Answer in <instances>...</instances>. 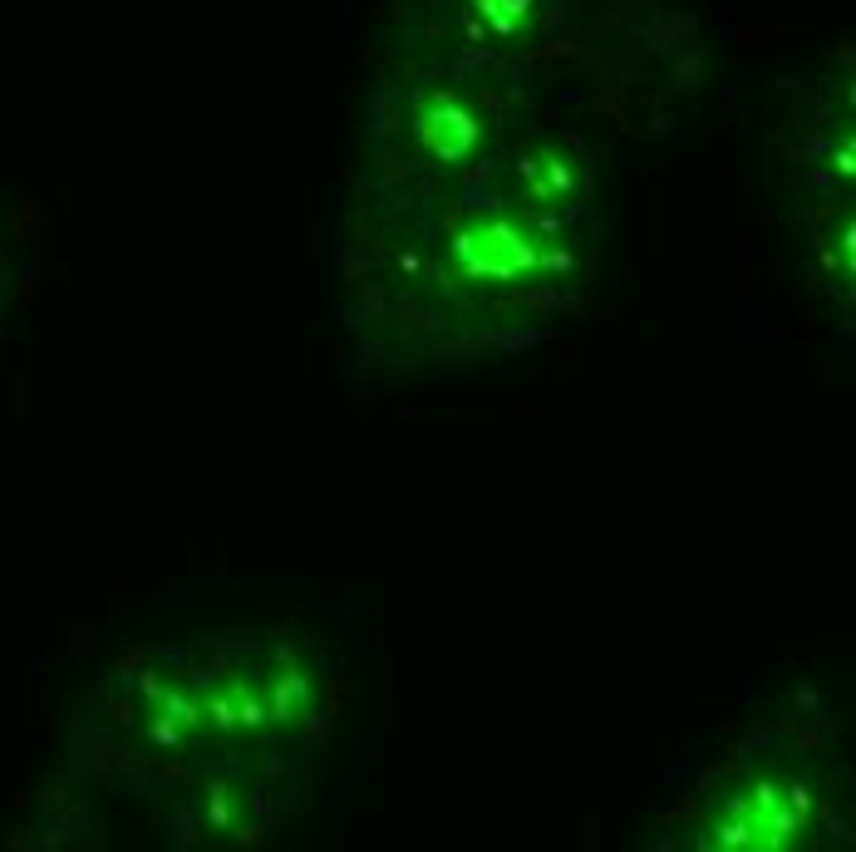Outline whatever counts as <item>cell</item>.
<instances>
[{
  "mask_svg": "<svg viewBox=\"0 0 856 852\" xmlns=\"http://www.w3.org/2000/svg\"><path fill=\"white\" fill-rule=\"evenodd\" d=\"M807 828V793L803 783L753 779L748 789L728 793V803L709 823V848H793Z\"/></svg>",
  "mask_w": 856,
  "mask_h": 852,
  "instance_id": "1",
  "label": "cell"
},
{
  "mask_svg": "<svg viewBox=\"0 0 856 852\" xmlns=\"http://www.w3.org/2000/svg\"><path fill=\"white\" fill-rule=\"evenodd\" d=\"M459 261L467 267V277L512 281V277H527V271L542 267V252L512 222H483L459 237Z\"/></svg>",
  "mask_w": 856,
  "mask_h": 852,
  "instance_id": "2",
  "label": "cell"
},
{
  "mask_svg": "<svg viewBox=\"0 0 856 852\" xmlns=\"http://www.w3.org/2000/svg\"><path fill=\"white\" fill-rule=\"evenodd\" d=\"M419 143L433 158L453 163V158H463L477 143V119L463 104H453V99H433V104L419 109Z\"/></svg>",
  "mask_w": 856,
  "mask_h": 852,
  "instance_id": "3",
  "label": "cell"
},
{
  "mask_svg": "<svg viewBox=\"0 0 856 852\" xmlns=\"http://www.w3.org/2000/svg\"><path fill=\"white\" fill-rule=\"evenodd\" d=\"M212 724H261L266 720V680L261 675H232L208 695Z\"/></svg>",
  "mask_w": 856,
  "mask_h": 852,
  "instance_id": "4",
  "label": "cell"
},
{
  "mask_svg": "<svg viewBox=\"0 0 856 852\" xmlns=\"http://www.w3.org/2000/svg\"><path fill=\"white\" fill-rule=\"evenodd\" d=\"M311 704V680L301 670H276L266 675V720H295Z\"/></svg>",
  "mask_w": 856,
  "mask_h": 852,
  "instance_id": "5",
  "label": "cell"
},
{
  "mask_svg": "<svg viewBox=\"0 0 856 852\" xmlns=\"http://www.w3.org/2000/svg\"><path fill=\"white\" fill-rule=\"evenodd\" d=\"M527 178H532V198L536 202H552V198H562V192H571V173H566L562 158H532Z\"/></svg>",
  "mask_w": 856,
  "mask_h": 852,
  "instance_id": "6",
  "label": "cell"
}]
</instances>
